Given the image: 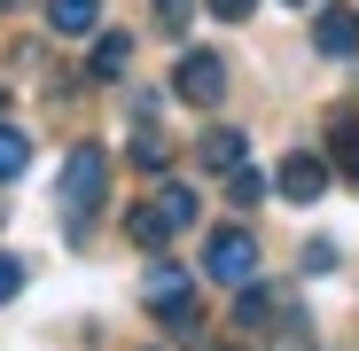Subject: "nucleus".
<instances>
[{
	"label": "nucleus",
	"instance_id": "obj_21",
	"mask_svg": "<svg viewBox=\"0 0 359 351\" xmlns=\"http://www.w3.org/2000/svg\"><path fill=\"white\" fill-rule=\"evenodd\" d=\"M0 8H8V16H16V8H32V0H0Z\"/></svg>",
	"mask_w": 359,
	"mask_h": 351
},
{
	"label": "nucleus",
	"instance_id": "obj_8",
	"mask_svg": "<svg viewBox=\"0 0 359 351\" xmlns=\"http://www.w3.org/2000/svg\"><path fill=\"white\" fill-rule=\"evenodd\" d=\"M149 203L164 211V226H172V234H188V226H196V211H203V203H196V188L164 180V172H156V195H149Z\"/></svg>",
	"mask_w": 359,
	"mask_h": 351
},
{
	"label": "nucleus",
	"instance_id": "obj_18",
	"mask_svg": "<svg viewBox=\"0 0 359 351\" xmlns=\"http://www.w3.org/2000/svg\"><path fill=\"white\" fill-rule=\"evenodd\" d=\"M16 297H24V258L0 250V305H16Z\"/></svg>",
	"mask_w": 359,
	"mask_h": 351
},
{
	"label": "nucleus",
	"instance_id": "obj_11",
	"mask_svg": "<svg viewBox=\"0 0 359 351\" xmlns=\"http://www.w3.org/2000/svg\"><path fill=\"white\" fill-rule=\"evenodd\" d=\"M328 164H344L359 180V109H336L328 117Z\"/></svg>",
	"mask_w": 359,
	"mask_h": 351
},
{
	"label": "nucleus",
	"instance_id": "obj_6",
	"mask_svg": "<svg viewBox=\"0 0 359 351\" xmlns=\"http://www.w3.org/2000/svg\"><path fill=\"white\" fill-rule=\"evenodd\" d=\"M273 312H289V297H281L273 281L250 273L243 289H234V328H250V336H258V328H273Z\"/></svg>",
	"mask_w": 359,
	"mask_h": 351
},
{
	"label": "nucleus",
	"instance_id": "obj_7",
	"mask_svg": "<svg viewBox=\"0 0 359 351\" xmlns=\"http://www.w3.org/2000/svg\"><path fill=\"white\" fill-rule=\"evenodd\" d=\"M126 63H133V39H126V32H102L94 55H86V78H94V86H117V78H126Z\"/></svg>",
	"mask_w": 359,
	"mask_h": 351
},
{
	"label": "nucleus",
	"instance_id": "obj_9",
	"mask_svg": "<svg viewBox=\"0 0 359 351\" xmlns=\"http://www.w3.org/2000/svg\"><path fill=\"white\" fill-rule=\"evenodd\" d=\"M47 24L63 39H86V32H102V0H47Z\"/></svg>",
	"mask_w": 359,
	"mask_h": 351
},
{
	"label": "nucleus",
	"instance_id": "obj_20",
	"mask_svg": "<svg viewBox=\"0 0 359 351\" xmlns=\"http://www.w3.org/2000/svg\"><path fill=\"white\" fill-rule=\"evenodd\" d=\"M203 8H211V16H219V24H243V16H250V8H258V0H203Z\"/></svg>",
	"mask_w": 359,
	"mask_h": 351
},
{
	"label": "nucleus",
	"instance_id": "obj_10",
	"mask_svg": "<svg viewBox=\"0 0 359 351\" xmlns=\"http://www.w3.org/2000/svg\"><path fill=\"white\" fill-rule=\"evenodd\" d=\"M196 156H203V172H234V164H243V125H211L196 141Z\"/></svg>",
	"mask_w": 359,
	"mask_h": 351
},
{
	"label": "nucleus",
	"instance_id": "obj_16",
	"mask_svg": "<svg viewBox=\"0 0 359 351\" xmlns=\"http://www.w3.org/2000/svg\"><path fill=\"white\" fill-rule=\"evenodd\" d=\"M273 351H313V328H305V312H273Z\"/></svg>",
	"mask_w": 359,
	"mask_h": 351
},
{
	"label": "nucleus",
	"instance_id": "obj_3",
	"mask_svg": "<svg viewBox=\"0 0 359 351\" xmlns=\"http://www.w3.org/2000/svg\"><path fill=\"white\" fill-rule=\"evenodd\" d=\"M203 273L226 281V289H243L258 273V242H250V226H219L211 242H203Z\"/></svg>",
	"mask_w": 359,
	"mask_h": 351
},
{
	"label": "nucleus",
	"instance_id": "obj_2",
	"mask_svg": "<svg viewBox=\"0 0 359 351\" xmlns=\"http://www.w3.org/2000/svg\"><path fill=\"white\" fill-rule=\"evenodd\" d=\"M172 94L188 102V109H219V102H226V55L188 47V55H180V71H172Z\"/></svg>",
	"mask_w": 359,
	"mask_h": 351
},
{
	"label": "nucleus",
	"instance_id": "obj_22",
	"mask_svg": "<svg viewBox=\"0 0 359 351\" xmlns=\"http://www.w3.org/2000/svg\"><path fill=\"white\" fill-rule=\"evenodd\" d=\"M289 8H313V0H289Z\"/></svg>",
	"mask_w": 359,
	"mask_h": 351
},
{
	"label": "nucleus",
	"instance_id": "obj_1",
	"mask_svg": "<svg viewBox=\"0 0 359 351\" xmlns=\"http://www.w3.org/2000/svg\"><path fill=\"white\" fill-rule=\"evenodd\" d=\"M102 195H109V149L79 141L63 156V219H71V234H86V219L102 211Z\"/></svg>",
	"mask_w": 359,
	"mask_h": 351
},
{
	"label": "nucleus",
	"instance_id": "obj_5",
	"mask_svg": "<svg viewBox=\"0 0 359 351\" xmlns=\"http://www.w3.org/2000/svg\"><path fill=\"white\" fill-rule=\"evenodd\" d=\"M273 188H281L289 203H320V195H328V164L297 149V156H281V172H273Z\"/></svg>",
	"mask_w": 359,
	"mask_h": 351
},
{
	"label": "nucleus",
	"instance_id": "obj_14",
	"mask_svg": "<svg viewBox=\"0 0 359 351\" xmlns=\"http://www.w3.org/2000/svg\"><path fill=\"white\" fill-rule=\"evenodd\" d=\"M24 164H32V133H24V125H8V117H0V180H16Z\"/></svg>",
	"mask_w": 359,
	"mask_h": 351
},
{
	"label": "nucleus",
	"instance_id": "obj_13",
	"mask_svg": "<svg viewBox=\"0 0 359 351\" xmlns=\"http://www.w3.org/2000/svg\"><path fill=\"white\" fill-rule=\"evenodd\" d=\"M126 234H133L141 250H164V242H172V226H164L156 203H133V211H126Z\"/></svg>",
	"mask_w": 359,
	"mask_h": 351
},
{
	"label": "nucleus",
	"instance_id": "obj_12",
	"mask_svg": "<svg viewBox=\"0 0 359 351\" xmlns=\"http://www.w3.org/2000/svg\"><path fill=\"white\" fill-rule=\"evenodd\" d=\"M126 156H133L141 172H164V164H172V141H164L149 117H141V125H133V141H126Z\"/></svg>",
	"mask_w": 359,
	"mask_h": 351
},
{
	"label": "nucleus",
	"instance_id": "obj_17",
	"mask_svg": "<svg viewBox=\"0 0 359 351\" xmlns=\"http://www.w3.org/2000/svg\"><path fill=\"white\" fill-rule=\"evenodd\" d=\"M149 16H156L164 32H188V16H196V0H149Z\"/></svg>",
	"mask_w": 359,
	"mask_h": 351
},
{
	"label": "nucleus",
	"instance_id": "obj_4",
	"mask_svg": "<svg viewBox=\"0 0 359 351\" xmlns=\"http://www.w3.org/2000/svg\"><path fill=\"white\" fill-rule=\"evenodd\" d=\"M313 47L328 55V63H359V8H344V0L320 8L313 16Z\"/></svg>",
	"mask_w": 359,
	"mask_h": 351
},
{
	"label": "nucleus",
	"instance_id": "obj_15",
	"mask_svg": "<svg viewBox=\"0 0 359 351\" xmlns=\"http://www.w3.org/2000/svg\"><path fill=\"white\" fill-rule=\"evenodd\" d=\"M226 203H243V211H250V203H266V172L234 164V172H226Z\"/></svg>",
	"mask_w": 359,
	"mask_h": 351
},
{
	"label": "nucleus",
	"instance_id": "obj_19",
	"mask_svg": "<svg viewBox=\"0 0 359 351\" xmlns=\"http://www.w3.org/2000/svg\"><path fill=\"white\" fill-rule=\"evenodd\" d=\"M305 273H336V242H305Z\"/></svg>",
	"mask_w": 359,
	"mask_h": 351
}]
</instances>
